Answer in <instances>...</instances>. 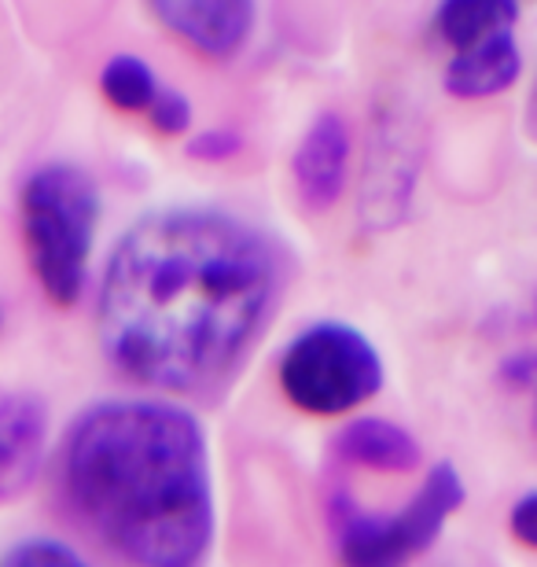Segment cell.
Returning <instances> with one entry per match:
<instances>
[{"instance_id": "1", "label": "cell", "mask_w": 537, "mask_h": 567, "mask_svg": "<svg viewBox=\"0 0 537 567\" xmlns=\"http://www.w3.org/2000/svg\"><path fill=\"white\" fill-rule=\"evenodd\" d=\"M288 251L236 214L174 207L122 236L100 284V343L136 383L217 394L288 288Z\"/></svg>"}, {"instance_id": "2", "label": "cell", "mask_w": 537, "mask_h": 567, "mask_svg": "<svg viewBox=\"0 0 537 567\" xmlns=\"http://www.w3.org/2000/svg\"><path fill=\"white\" fill-rule=\"evenodd\" d=\"M66 508L133 567H199L214 542L210 453L180 405L111 399L74 421L60 453Z\"/></svg>"}, {"instance_id": "3", "label": "cell", "mask_w": 537, "mask_h": 567, "mask_svg": "<svg viewBox=\"0 0 537 567\" xmlns=\"http://www.w3.org/2000/svg\"><path fill=\"white\" fill-rule=\"evenodd\" d=\"M100 221L96 181L74 163H49L22 188V236L33 277L55 306H74L85 291L89 255Z\"/></svg>"}, {"instance_id": "4", "label": "cell", "mask_w": 537, "mask_h": 567, "mask_svg": "<svg viewBox=\"0 0 537 567\" xmlns=\"http://www.w3.org/2000/svg\"><path fill=\"white\" fill-rule=\"evenodd\" d=\"M280 388L302 413H350L383 388L380 350L342 321L313 324L283 350Z\"/></svg>"}, {"instance_id": "5", "label": "cell", "mask_w": 537, "mask_h": 567, "mask_svg": "<svg viewBox=\"0 0 537 567\" xmlns=\"http://www.w3.org/2000/svg\"><path fill=\"white\" fill-rule=\"evenodd\" d=\"M464 480L450 461L434 464L420 494L394 516L361 513L350 497H335L331 513L342 567H409V560L434 546L445 519L464 505Z\"/></svg>"}, {"instance_id": "6", "label": "cell", "mask_w": 537, "mask_h": 567, "mask_svg": "<svg viewBox=\"0 0 537 567\" xmlns=\"http://www.w3.org/2000/svg\"><path fill=\"white\" fill-rule=\"evenodd\" d=\"M350 174V130L342 115L324 111L317 122L306 130V137L295 147L291 158V177L299 188V199L313 214H324L339 203L342 188H347Z\"/></svg>"}, {"instance_id": "7", "label": "cell", "mask_w": 537, "mask_h": 567, "mask_svg": "<svg viewBox=\"0 0 537 567\" xmlns=\"http://www.w3.org/2000/svg\"><path fill=\"white\" fill-rule=\"evenodd\" d=\"M49 442V410L38 394L0 388V502L27 494Z\"/></svg>"}, {"instance_id": "8", "label": "cell", "mask_w": 537, "mask_h": 567, "mask_svg": "<svg viewBox=\"0 0 537 567\" xmlns=\"http://www.w3.org/2000/svg\"><path fill=\"white\" fill-rule=\"evenodd\" d=\"M152 16L174 30L180 41L192 49L210 55V60H228L247 44L250 27H255V4H239V0H163L152 8Z\"/></svg>"}, {"instance_id": "9", "label": "cell", "mask_w": 537, "mask_h": 567, "mask_svg": "<svg viewBox=\"0 0 537 567\" xmlns=\"http://www.w3.org/2000/svg\"><path fill=\"white\" fill-rule=\"evenodd\" d=\"M519 74H523V52L508 30L456 52L453 63L445 66L442 82L445 93H453L456 100H483L512 89L519 82Z\"/></svg>"}, {"instance_id": "10", "label": "cell", "mask_w": 537, "mask_h": 567, "mask_svg": "<svg viewBox=\"0 0 537 567\" xmlns=\"http://www.w3.org/2000/svg\"><path fill=\"white\" fill-rule=\"evenodd\" d=\"M335 453L342 461L358 464V468H375V472H413L420 468V442L413 431L402 424L383 421V416H358L339 431Z\"/></svg>"}, {"instance_id": "11", "label": "cell", "mask_w": 537, "mask_h": 567, "mask_svg": "<svg viewBox=\"0 0 537 567\" xmlns=\"http://www.w3.org/2000/svg\"><path fill=\"white\" fill-rule=\"evenodd\" d=\"M519 19V4L512 0H450L434 11V30L445 44L456 52L472 49V44L508 33Z\"/></svg>"}, {"instance_id": "12", "label": "cell", "mask_w": 537, "mask_h": 567, "mask_svg": "<svg viewBox=\"0 0 537 567\" xmlns=\"http://www.w3.org/2000/svg\"><path fill=\"white\" fill-rule=\"evenodd\" d=\"M100 89L118 111H147L158 93V78L141 55H114L100 74Z\"/></svg>"}, {"instance_id": "13", "label": "cell", "mask_w": 537, "mask_h": 567, "mask_svg": "<svg viewBox=\"0 0 537 567\" xmlns=\"http://www.w3.org/2000/svg\"><path fill=\"white\" fill-rule=\"evenodd\" d=\"M0 567H89V564L71 546H63L55 538H27L0 557Z\"/></svg>"}, {"instance_id": "14", "label": "cell", "mask_w": 537, "mask_h": 567, "mask_svg": "<svg viewBox=\"0 0 537 567\" xmlns=\"http://www.w3.org/2000/svg\"><path fill=\"white\" fill-rule=\"evenodd\" d=\"M147 118H152V126L158 133H166V137H177V133H185L192 126V104H188L185 93H177V89L158 85L152 107H147Z\"/></svg>"}, {"instance_id": "15", "label": "cell", "mask_w": 537, "mask_h": 567, "mask_svg": "<svg viewBox=\"0 0 537 567\" xmlns=\"http://www.w3.org/2000/svg\"><path fill=\"white\" fill-rule=\"evenodd\" d=\"M185 152L192 158H199V163H225V158H236L239 152H244V133L225 130V126L203 130L188 141Z\"/></svg>"}, {"instance_id": "16", "label": "cell", "mask_w": 537, "mask_h": 567, "mask_svg": "<svg viewBox=\"0 0 537 567\" xmlns=\"http://www.w3.org/2000/svg\"><path fill=\"white\" fill-rule=\"evenodd\" d=\"M508 527H512V535H516L523 546L534 549L537 546V494H523L516 508H512V516H508Z\"/></svg>"}, {"instance_id": "17", "label": "cell", "mask_w": 537, "mask_h": 567, "mask_svg": "<svg viewBox=\"0 0 537 567\" xmlns=\"http://www.w3.org/2000/svg\"><path fill=\"white\" fill-rule=\"evenodd\" d=\"M500 380H505L508 388H516V391H530L534 388V358L530 354L505 358V365H500Z\"/></svg>"}, {"instance_id": "18", "label": "cell", "mask_w": 537, "mask_h": 567, "mask_svg": "<svg viewBox=\"0 0 537 567\" xmlns=\"http://www.w3.org/2000/svg\"><path fill=\"white\" fill-rule=\"evenodd\" d=\"M0 328H4V310H0Z\"/></svg>"}]
</instances>
